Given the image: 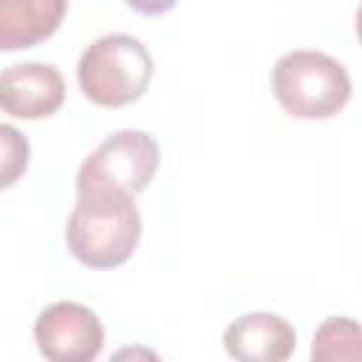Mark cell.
Here are the masks:
<instances>
[{
	"mask_svg": "<svg viewBox=\"0 0 362 362\" xmlns=\"http://www.w3.org/2000/svg\"><path fill=\"white\" fill-rule=\"evenodd\" d=\"M141 240V215L127 192L76 195L65 223L68 252L90 269H116Z\"/></svg>",
	"mask_w": 362,
	"mask_h": 362,
	"instance_id": "obj_1",
	"label": "cell"
},
{
	"mask_svg": "<svg viewBox=\"0 0 362 362\" xmlns=\"http://www.w3.org/2000/svg\"><path fill=\"white\" fill-rule=\"evenodd\" d=\"M272 90L297 119H331L351 99V76L339 59L314 48L286 51L272 68Z\"/></svg>",
	"mask_w": 362,
	"mask_h": 362,
	"instance_id": "obj_2",
	"label": "cell"
},
{
	"mask_svg": "<svg viewBox=\"0 0 362 362\" xmlns=\"http://www.w3.org/2000/svg\"><path fill=\"white\" fill-rule=\"evenodd\" d=\"M153 79V57L133 34L93 40L76 62V82L85 99L99 107H124L144 96Z\"/></svg>",
	"mask_w": 362,
	"mask_h": 362,
	"instance_id": "obj_3",
	"label": "cell"
},
{
	"mask_svg": "<svg viewBox=\"0 0 362 362\" xmlns=\"http://www.w3.org/2000/svg\"><path fill=\"white\" fill-rule=\"evenodd\" d=\"M158 161L161 153L150 133L116 130L82 161L76 173V195H96V192L139 195L153 181Z\"/></svg>",
	"mask_w": 362,
	"mask_h": 362,
	"instance_id": "obj_4",
	"label": "cell"
},
{
	"mask_svg": "<svg viewBox=\"0 0 362 362\" xmlns=\"http://www.w3.org/2000/svg\"><path fill=\"white\" fill-rule=\"evenodd\" d=\"M34 339L45 362H93L105 345V325L88 305L59 300L37 314Z\"/></svg>",
	"mask_w": 362,
	"mask_h": 362,
	"instance_id": "obj_5",
	"label": "cell"
},
{
	"mask_svg": "<svg viewBox=\"0 0 362 362\" xmlns=\"http://www.w3.org/2000/svg\"><path fill=\"white\" fill-rule=\"evenodd\" d=\"M65 102V79L48 62H17L0 74V105L14 119H48Z\"/></svg>",
	"mask_w": 362,
	"mask_h": 362,
	"instance_id": "obj_6",
	"label": "cell"
},
{
	"mask_svg": "<svg viewBox=\"0 0 362 362\" xmlns=\"http://www.w3.org/2000/svg\"><path fill=\"white\" fill-rule=\"evenodd\" d=\"M223 348L235 362H286L297 348V331L280 314L252 311L226 325Z\"/></svg>",
	"mask_w": 362,
	"mask_h": 362,
	"instance_id": "obj_7",
	"label": "cell"
},
{
	"mask_svg": "<svg viewBox=\"0 0 362 362\" xmlns=\"http://www.w3.org/2000/svg\"><path fill=\"white\" fill-rule=\"evenodd\" d=\"M65 0H3L0 3V48L17 51L48 40L65 14Z\"/></svg>",
	"mask_w": 362,
	"mask_h": 362,
	"instance_id": "obj_8",
	"label": "cell"
},
{
	"mask_svg": "<svg viewBox=\"0 0 362 362\" xmlns=\"http://www.w3.org/2000/svg\"><path fill=\"white\" fill-rule=\"evenodd\" d=\"M308 362H362V325L351 317H328L317 325Z\"/></svg>",
	"mask_w": 362,
	"mask_h": 362,
	"instance_id": "obj_9",
	"label": "cell"
},
{
	"mask_svg": "<svg viewBox=\"0 0 362 362\" xmlns=\"http://www.w3.org/2000/svg\"><path fill=\"white\" fill-rule=\"evenodd\" d=\"M0 136H3V187H11L28 164V141L11 124H3Z\"/></svg>",
	"mask_w": 362,
	"mask_h": 362,
	"instance_id": "obj_10",
	"label": "cell"
},
{
	"mask_svg": "<svg viewBox=\"0 0 362 362\" xmlns=\"http://www.w3.org/2000/svg\"><path fill=\"white\" fill-rule=\"evenodd\" d=\"M107 362H161V356L147 345H122Z\"/></svg>",
	"mask_w": 362,
	"mask_h": 362,
	"instance_id": "obj_11",
	"label": "cell"
},
{
	"mask_svg": "<svg viewBox=\"0 0 362 362\" xmlns=\"http://www.w3.org/2000/svg\"><path fill=\"white\" fill-rule=\"evenodd\" d=\"M356 37H359V42H362V3H359V8H356Z\"/></svg>",
	"mask_w": 362,
	"mask_h": 362,
	"instance_id": "obj_12",
	"label": "cell"
}]
</instances>
